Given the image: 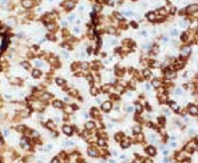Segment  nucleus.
I'll return each mask as SVG.
<instances>
[{
	"mask_svg": "<svg viewBox=\"0 0 198 163\" xmlns=\"http://www.w3.org/2000/svg\"><path fill=\"white\" fill-rule=\"evenodd\" d=\"M35 0H21L20 1V5H21V8L23 10H26V11H28V10H32V8L35 7Z\"/></svg>",
	"mask_w": 198,
	"mask_h": 163,
	"instance_id": "nucleus-1",
	"label": "nucleus"
},
{
	"mask_svg": "<svg viewBox=\"0 0 198 163\" xmlns=\"http://www.w3.org/2000/svg\"><path fill=\"white\" fill-rule=\"evenodd\" d=\"M42 75H43V72H42V69L40 68H31V76L34 77V79H39V77H42Z\"/></svg>",
	"mask_w": 198,
	"mask_h": 163,
	"instance_id": "nucleus-2",
	"label": "nucleus"
},
{
	"mask_svg": "<svg viewBox=\"0 0 198 163\" xmlns=\"http://www.w3.org/2000/svg\"><path fill=\"white\" fill-rule=\"evenodd\" d=\"M51 99H52V94H50V92H43L42 91V94H40V100L42 102H50Z\"/></svg>",
	"mask_w": 198,
	"mask_h": 163,
	"instance_id": "nucleus-3",
	"label": "nucleus"
},
{
	"mask_svg": "<svg viewBox=\"0 0 198 163\" xmlns=\"http://www.w3.org/2000/svg\"><path fill=\"white\" fill-rule=\"evenodd\" d=\"M10 83L13 86H21L23 84V80L19 79V77H12V79H10Z\"/></svg>",
	"mask_w": 198,
	"mask_h": 163,
	"instance_id": "nucleus-4",
	"label": "nucleus"
},
{
	"mask_svg": "<svg viewBox=\"0 0 198 163\" xmlns=\"http://www.w3.org/2000/svg\"><path fill=\"white\" fill-rule=\"evenodd\" d=\"M16 21H18L16 18H8L5 24H7V27H13V26H16Z\"/></svg>",
	"mask_w": 198,
	"mask_h": 163,
	"instance_id": "nucleus-5",
	"label": "nucleus"
},
{
	"mask_svg": "<svg viewBox=\"0 0 198 163\" xmlns=\"http://www.w3.org/2000/svg\"><path fill=\"white\" fill-rule=\"evenodd\" d=\"M20 66L23 67L24 69H31V68H32V67H31V63H29V61H27V60L21 61V63H20Z\"/></svg>",
	"mask_w": 198,
	"mask_h": 163,
	"instance_id": "nucleus-6",
	"label": "nucleus"
},
{
	"mask_svg": "<svg viewBox=\"0 0 198 163\" xmlns=\"http://www.w3.org/2000/svg\"><path fill=\"white\" fill-rule=\"evenodd\" d=\"M52 107H55V108H62V107H63V103H62L60 100H52Z\"/></svg>",
	"mask_w": 198,
	"mask_h": 163,
	"instance_id": "nucleus-7",
	"label": "nucleus"
},
{
	"mask_svg": "<svg viewBox=\"0 0 198 163\" xmlns=\"http://www.w3.org/2000/svg\"><path fill=\"white\" fill-rule=\"evenodd\" d=\"M45 127H47L48 130H54V128H55V123H52V120H47V122H45Z\"/></svg>",
	"mask_w": 198,
	"mask_h": 163,
	"instance_id": "nucleus-8",
	"label": "nucleus"
},
{
	"mask_svg": "<svg viewBox=\"0 0 198 163\" xmlns=\"http://www.w3.org/2000/svg\"><path fill=\"white\" fill-rule=\"evenodd\" d=\"M63 131H64V134H67V135H71L72 127H70V126H63Z\"/></svg>",
	"mask_w": 198,
	"mask_h": 163,
	"instance_id": "nucleus-9",
	"label": "nucleus"
},
{
	"mask_svg": "<svg viewBox=\"0 0 198 163\" xmlns=\"http://www.w3.org/2000/svg\"><path fill=\"white\" fill-rule=\"evenodd\" d=\"M102 108H103L104 111H109V110L111 108V103H110V102H107V103H103V104H102Z\"/></svg>",
	"mask_w": 198,
	"mask_h": 163,
	"instance_id": "nucleus-10",
	"label": "nucleus"
},
{
	"mask_svg": "<svg viewBox=\"0 0 198 163\" xmlns=\"http://www.w3.org/2000/svg\"><path fill=\"white\" fill-rule=\"evenodd\" d=\"M189 112L191 115H197V107H195V106H190L189 107Z\"/></svg>",
	"mask_w": 198,
	"mask_h": 163,
	"instance_id": "nucleus-11",
	"label": "nucleus"
},
{
	"mask_svg": "<svg viewBox=\"0 0 198 163\" xmlns=\"http://www.w3.org/2000/svg\"><path fill=\"white\" fill-rule=\"evenodd\" d=\"M72 7H74V3H72V1H70V0L66 3V4H64V8H66V10H71Z\"/></svg>",
	"mask_w": 198,
	"mask_h": 163,
	"instance_id": "nucleus-12",
	"label": "nucleus"
},
{
	"mask_svg": "<svg viewBox=\"0 0 198 163\" xmlns=\"http://www.w3.org/2000/svg\"><path fill=\"white\" fill-rule=\"evenodd\" d=\"M147 19H149V20H151V21H154L155 20V13L154 12L147 13Z\"/></svg>",
	"mask_w": 198,
	"mask_h": 163,
	"instance_id": "nucleus-13",
	"label": "nucleus"
},
{
	"mask_svg": "<svg viewBox=\"0 0 198 163\" xmlns=\"http://www.w3.org/2000/svg\"><path fill=\"white\" fill-rule=\"evenodd\" d=\"M146 151L150 152V155H155V148H153V147H147Z\"/></svg>",
	"mask_w": 198,
	"mask_h": 163,
	"instance_id": "nucleus-14",
	"label": "nucleus"
},
{
	"mask_svg": "<svg viewBox=\"0 0 198 163\" xmlns=\"http://www.w3.org/2000/svg\"><path fill=\"white\" fill-rule=\"evenodd\" d=\"M56 83H58L59 86H63L66 82H64V79H62V77H56Z\"/></svg>",
	"mask_w": 198,
	"mask_h": 163,
	"instance_id": "nucleus-15",
	"label": "nucleus"
},
{
	"mask_svg": "<svg viewBox=\"0 0 198 163\" xmlns=\"http://www.w3.org/2000/svg\"><path fill=\"white\" fill-rule=\"evenodd\" d=\"M88 154L91 155V156H96V155H98V152L95 151V150H92V148H90L88 150Z\"/></svg>",
	"mask_w": 198,
	"mask_h": 163,
	"instance_id": "nucleus-16",
	"label": "nucleus"
},
{
	"mask_svg": "<svg viewBox=\"0 0 198 163\" xmlns=\"http://www.w3.org/2000/svg\"><path fill=\"white\" fill-rule=\"evenodd\" d=\"M171 107H173V110H174V111H178V104H177V103H174V102H171Z\"/></svg>",
	"mask_w": 198,
	"mask_h": 163,
	"instance_id": "nucleus-17",
	"label": "nucleus"
},
{
	"mask_svg": "<svg viewBox=\"0 0 198 163\" xmlns=\"http://www.w3.org/2000/svg\"><path fill=\"white\" fill-rule=\"evenodd\" d=\"M190 51H191V48H190V47H186V48H183V50H182V52L186 53V55H187V53H189Z\"/></svg>",
	"mask_w": 198,
	"mask_h": 163,
	"instance_id": "nucleus-18",
	"label": "nucleus"
},
{
	"mask_svg": "<svg viewBox=\"0 0 198 163\" xmlns=\"http://www.w3.org/2000/svg\"><path fill=\"white\" fill-rule=\"evenodd\" d=\"M153 86H154V87H159V86H161V82H158V80H154V82H153Z\"/></svg>",
	"mask_w": 198,
	"mask_h": 163,
	"instance_id": "nucleus-19",
	"label": "nucleus"
},
{
	"mask_svg": "<svg viewBox=\"0 0 198 163\" xmlns=\"http://www.w3.org/2000/svg\"><path fill=\"white\" fill-rule=\"evenodd\" d=\"M128 146H130V142H128V140H125V142H123L122 147H128Z\"/></svg>",
	"mask_w": 198,
	"mask_h": 163,
	"instance_id": "nucleus-20",
	"label": "nucleus"
},
{
	"mask_svg": "<svg viewBox=\"0 0 198 163\" xmlns=\"http://www.w3.org/2000/svg\"><path fill=\"white\" fill-rule=\"evenodd\" d=\"M94 126H95L94 123H87V124H86V128H92Z\"/></svg>",
	"mask_w": 198,
	"mask_h": 163,
	"instance_id": "nucleus-21",
	"label": "nucleus"
},
{
	"mask_svg": "<svg viewBox=\"0 0 198 163\" xmlns=\"http://www.w3.org/2000/svg\"><path fill=\"white\" fill-rule=\"evenodd\" d=\"M195 10H197V5H193V11H195ZM187 12H191V7L187 8Z\"/></svg>",
	"mask_w": 198,
	"mask_h": 163,
	"instance_id": "nucleus-22",
	"label": "nucleus"
},
{
	"mask_svg": "<svg viewBox=\"0 0 198 163\" xmlns=\"http://www.w3.org/2000/svg\"><path fill=\"white\" fill-rule=\"evenodd\" d=\"M96 92H98L96 88H92V90H91V94H92V95H96Z\"/></svg>",
	"mask_w": 198,
	"mask_h": 163,
	"instance_id": "nucleus-23",
	"label": "nucleus"
},
{
	"mask_svg": "<svg viewBox=\"0 0 198 163\" xmlns=\"http://www.w3.org/2000/svg\"><path fill=\"white\" fill-rule=\"evenodd\" d=\"M177 94H182V90H181V88H177Z\"/></svg>",
	"mask_w": 198,
	"mask_h": 163,
	"instance_id": "nucleus-24",
	"label": "nucleus"
}]
</instances>
